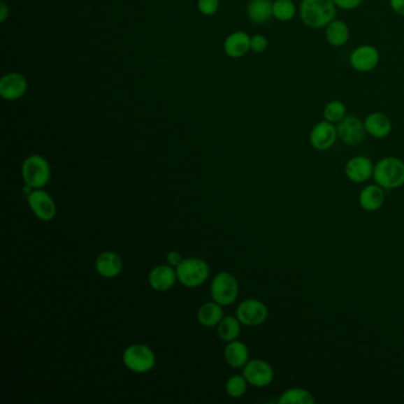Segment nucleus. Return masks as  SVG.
Segmentation results:
<instances>
[{
    "label": "nucleus",
    "instance_id": "obj_26",
    "mask_svg": "<svg viewBox=\"0 0 404 404\" xmlns=\"http://www.w3.org/2000/svg\"><path fill=\"white\" fill-rule=\"evenodd\" d=\"M296 5L293 0L273 1V17L279 22H289L296 16Z\"/></svg>",
    "mask_w": 404,
    "mask_h": 404
},
{
    "label": "nucleus",
    "instance_id": "obj_35",
    "mask_svg": "<svg viewBox=\"0 0 404 404\" xmlns=\"http://www.w3.org/2000/svg\"><path fill=\"white\" fill-rule=\"evenodd\" d=\"M272 1H275V0H272Z\"/></svg>",
    "mask_w": 404,
    "mask_h": 404
},
{
    "label": "nucleus",
    "instance_id": "obj_24",
    "mask_svg": "<svg viewBox=\"0 0 404 404\" xmlns=\"http://www.w3.org/2000/svg\"><path fill=\"white\" fill-rule=\"evenodd\" d=\"M241 324L238 317L233 315H228L226 318L222 319L221 323L218 324V337L226 342L236 340L241 333Z\"/></svg>",
    "mask_w": 404,
    "mask_h": 404
},
{
    "label": "nucleus",
    "instance_id": "obj_30",
    "mask_svg": "<svg viewBox=\"0 0 404 404\" xmlns=\"http://www.w3.org/2000/svg\"><path fill=\"white\" fill-rule=\"evenodd\" d=\"M268 48V39L266 38L264 35H255L252 37L250 41V50L261 54L267 50Z\"/></svg>",
    "mask_w": 404,
    "mask_h": 404
},
{
    "label": "nucleus",
    "instance_id": "obj_20",
    "mask_svg": "<svg viewBox=\"0 0 404 404\" xmlns=\"http://www.w3.org/2000/svg\"><path fill=\"white\" fill-rule=\"evenodd\" d=\"M384 203V191L380 185L364 187L359 194V204L366 211H377Z\"/></svg>",
    "mask_w": 404,
    "mask_h": 404
},
{
    "label": "nucleus",
    "instance_id": "obj_14",
    "mask_svg": "<svg viewBox=\"0 0 404 404\" xmlns=\"http://www.w3.org/2000/svg\"><path fill=\"white\" fill-rule=\"evenodd\" d=\"M27 89V78L18 73L5 75L0 80V94L8 101H15L23 96Z\"/></svg>",
    "mask_w": 404,
    "mask_h": 404
},
{
    "label": "nucleus",
    "instance_id": "obj_31",
    "mask_svg": "<svg viewBox=\"0 0 404 404\" xmlns=\"http://www.w3.org/2000/svg\"><path fill=\"white\" fill-rule=\"evenodd\" d=\"M363 0H333L334 4L340 10H345V11H351L357 8L361 4Z\"/></svg>",
    "mask_w": 404,
    "mask_h": 404
},
{
    "label": "nucleus",
    "instance_id": "obj_9",
    "mask_svg": "<svg viewBox=\"0 0 404 404\" xmlns=\"http://www.w3.org/2000/svg\"><path fill=\"white\" fill-rule=\"evenodd\" d=\"M27 203L36 217L41 221L49 222L54 219L57 212V208L54 199L47 191L35 189L27 194Z\"/></svg>",
    "mask_w": 404,
    "mask_h": 404
},
{
    "label": "nucleus",
    "instance_id": "obj_2",
    "mask_svg": "<svg viewBox=\"0 0 404 404\" xmlns=\"http://www.w3.org/2000/svg\"><path fill=\"white\" fill-rule=\"evenodd\" d=\"M373 177L383 189H398L404 184V163L395 157L382 158L375 165Z\"/></svg>",
    "mask_w": 404,
    "mask_h": 404
},
{
    "label": "nucleus",
    "instance_id": "obj_10",
    "mask_svg": "<svg viewBox=\"0 0 404 404\" xmlns=\"http://www.w3.org/2000/svg\"><path fill=\"white\" fill-rule=\"evenodd\" d=\"M381 55L377 48L363 44L356 48L350 55V66L358 73H370L377 68Z\"/></svg>",
    "mask_w": 404,
    "mask_h": 404
},
{
    "label": "nucleus",
    "instance_id": "obj_8",
    "mask_svg": "<svg viewBox=\"0 0 404 404\" xmlns=\"http://www.w3.org/2000/svg\"><path fill=\"white\" fill-rule=\"evenodd\" d=\"M337 132L339 139L351 146L361 144L368 134L364 121L354 115H346L342 121H339L337 124Z\"/></svg>",
    "mask_w": 404,
    "mask_h": 404
},
{
    "label": "nucleus",
    "instance_id": "obj_21",
    "mask_svg": "<svg viewBox=\"0 0 404 404\" xmlns=\"http://www.w3.org/2000/svg\"><path fill=\"white\" fill-rule=\"evenodd\" d=\"M224 358H226V363L235 369L245 368L249 361L248 346L245 345V342L233 340L226 345Z\"/></svg>",
    "mask_w": 404,
    "mask_h": 404
},
{
    "label": "nucleus",
    "instance_id": "obj_33",
    "mask_svg": "<svg viewBox=\"0 0 404 404\" xmlns=\"http://www.w3.org/2000/svg\"><path fill=\"white\" fill-rule=\"evenodd\" d=\"M166 261L170 266L177 268L178 264L183 261V259L180 257V254L177 253V252H170V253L167 254Z\"/></svg>",
    "mask_w": 404,
    "mask_h": 404
},
{
    "label": "nucleus",
    "instance_id": "obj_5",
    "mask_svg": "<svg viewBox=\"0 0 404 404\" xmlns=\"http://www.w3.org/2000/svg\"><path fill=\"white\" fill-rule=\"evenodd\" d=\"M122 361L124 366L136 373H148L156 366L154 352L144 344H133L129 346L124 350Z\"/></svg>",
    "mask_w": 404,
    "mask_h": 404
},
{
    "label": "nucleus",
    "instance_id": "obj_29",
    "mask_svg": "<svg viewBox=\"0 0 404 404\" xmlns=\"http://www.w3.org/2000/svg\"><path fill=\"white\" fill-rule=\"evenodd\" d=\"M219 8L218 0H199V10L205 16H212Z\"/></svg>",
    "mask_w": 404,
    "mask_h": 404
},
{
    "label": "nucleus",
    "instance_id": "obj_17",
    "mask_svg": "<svg viewBox=\"0 0 404 404\" xmlns=\"http://www.w3.org/2000/svg\"><path fill=\"white\" fill-rule=\"evenodd\" d=\"M122 260L114 252H105L97 257L95 261V268L97 273L107 279H113L120 275L122 272Z\"/></svg>",
    "mask_w": 404,
    "mask_h": 404
},
{
    "label": "nucleus",
    "instance_id": "obj_3",
    "mask_svg": "<svg viewBox=\"0 0 404 404\" xmlns=\"http://www.w3.org/2000/svg\"><path fill=\"white\" fill-rule=\"evenodd\" d=\"M24 183L32 189H42L50 180L51 168L48 160L38 154H32L22 165Z\"/></svg>",
    "mask_w": 404,
    "mask_h": 404
},
{
    "label": "nucleus",
    "instance_id": "obj_16",
    "mask_svg": "<svg viewBox=\"0 0 404 404\" xmlns=\"http://www.w3.org/2000/svg\"><path fill=\"white\" fill-rule=\"evenodd\" d=\"M366 133L376 139H384L393 131V122L388 115L381 112L370 113L364 120Z\"/></svg>",
    "mask_w": 404,
    "mask_h": 404
},
{
    "label": "nucleus",
    "instance_id": "obj_28",
    "mask_svg": "<svg viewBox=\"0 0 404 404\" xmlns=\"http://www.w3.org/2000/svg\"><path fill=\"white\" fill-rule=\"evenodd\" d=\"M247 380L245 376L235 375L226 381V390L228 395L233 398H240L245 395L247 391Z\"/></svg>",
    "mask_w": 404,
    "mask_h": 404
},
{
    "label": "nucleus",
    "instance_id": "obj_11",
    "mask_svg": "<svg viewBox=\"0 0 404 404\" xmlns=\"http://www.w3.org/2000/svg\"><path fill=\"white\" fill-rule=\"evenodd\" d=\"M243 376L249 384L254 385L257 388H266L274 380V371L267 361L254 359L245 364Z\"/></svg>",
    "mask_w": 404,
    "mask_h": 404
},
{
    "label": "nucleus",
    "instance_id": "obj_15",
    "mask_svg": "<svg viewBox=\"0 0 404 404\" xmlns=\"http://www.w3.org/2000/svg\"><path fill=\"white\" fill-rule=\"evenodd\" d=\"M177 272L170 264H161L153 268L148 275V284L154 291H166L175 286Z\"/></svg>",
    "mask_w": 404,
    "mask_h": 404
},
{
    "label": "nucleus",
    "instance_id": "obj_19",
    "mask_svg": "<svg viewBox=\"0 0 404 404\" xmlns=\"http://www.w3.org/2000/svg\"><path fill=\"white\" fill-rule=\"evenodd\" d=\"M325 38L327 43L334 48H340L347 43L350 38V30L345 22L340 20H332L326 27H325Z\"/></svg>",
    "mask_w": 404,
    "mask_h": 404
},
{
    "label": "nucleus",
    "instance_id": "obj_25",
    "mask_svg": "<svg viewBox=\"0 0 404 404\" xmlns=\"http://www.w3.org/2000/svg\"><path fill=\"white\" fill-rule=\"evenodd\" d=\"M277 402L279 404H313L315 397L305 389L293 388L286 390Z\"/></svg>",
    "mask_w": 404,
    "mask_h": 404
},
{
    "label": "nucleus",
    "instance_id": "obj_13",
    "mask_svg": "<svg viewBox=\"0 0 404 404\" xmlns=\"http://www.w3.org/2000/svg\"><path fill=\"white\" fill-rule=\"evenodd\" d=\"M373 163L366 157L351 158L345 165V175L354 183H364L373 175Z\"/></svg>",
    "mask_w": 404,
    "mask_h": 404
},
{
    "label": "nucleus",
    "instance_id": "obj_6",
    "mask_svg": "<svg viewBox=\"0 0 404 404\" xmlns=\"http://www.w3.org/2000/svg\"><path fill=\"white\" fill-rule=\"evenodd\" d=\"M211 296L222 306H229L238 296V282L230 273H218L211 282Z\"/></svg>",
    "mask_w": 404,
    "mask_h": 404
},
{
    "label": "nucleus",
    "instance_id": "obj_27",
    "mask_svg": "<svg viewBox=\"0 0 404 404\" xmlns=\"http://www.w3.org/2000/svg\"><path fill=\"white\" fill-rule=\"evenodd\" d=\"M323 117L324 120L332 124H338L339 121H342L346 117L345 103L339 100L327 102L326 106L324 107Z\"/></svg>",
    "mask_w": 404,
    "mask_h": 404
},
{
    "label": "nucleus",
    "instance_id": "obj_18",
    "mask_svg": "<svg viewBox=\"0 0 404 404\" xmlns=\"http://www.w3.org/2000/svg\"><path fill=\"white\" fill-rule=\"evenodd\" d=\"M252 37L243 31L233 32L224 42L226 54L233 59L243 57L250 50Z\"/></svg>",
    "mask_w": 404,
    "mask_h": 404
},
{
    "label": "nucleus",
    "instance_id": "obj_32",
    "mask_svg": "<svg viewBox=\"0 0 404 404\" xmlns=\"http://www.w3.org/2000/svg\"><path fill=\"white\" fill-rule=\"evenodd\" d=\"M389 4L395 13L404 17V0H389Z\"/></svg>",
    "mask_w": 404,
    "mask_h": 404
},
{
    "label": "nucleus",
    "instance_id": "obj_12",
    "mask_svg": "<svg viewBox=\"0 0 404 404\" xmlns=\"http://www.w3.org/2000/svg\"><path fill=\"white\" fill-rule=\"evenodd\" d=\"M337 138H338L337 126L326 120L315 124L310 133V143L312 147L317 151H327L333 147Z\"/></svg>",
    "mask_w": 404,
    "mask_h": 404
},
{
    "label": "nucleus",
    "instance_id": "obj_23",
    "mask_svg": "<svg viewBox=\"0 0 404 404\" xmlns=\"http://www.w3.org/2000/svg\"><path fill=\"white\" fill-rule=\"evenodd\" d=\"M197 318L203 326H217L218 324L221 323L222 319L224 318L222 305L216 303V301L204 303L199 308Z\"/></svg>",
    "mask_w": 404,
    "mask_h": 404
},
{
    "label": "nucleus",
    "instance_id": "obj_34",
    "mask_svg": "<svg viewBox=\"0 0 404 404\" xmlns=\"http://www.w3.org/2000/svg\"><path fill=\"white\" fill-rule=\"evenodd\" d=\"M6 17H8V6L5 3H1V22H5Z\"/></svg>",
    "mask_w": 404,
    "mask_h": 404
},
{
    "label": "nucleus",
    "instance_id": "obj_4",
    "mask_svg": "<svg viewBox=\"0 0 404 404\" xmlns=\"http://www.w3.org/2000/svg\"><path fill=\"white\" fill-rule=\"evenodd\" d=\"M175 272L180 284H184L185 287L194 288L202 286L208 280L210 269L205 261L202 259L190 257L183 259L178 264Z\"/></svg>",
    "mask_w": 404,
    "mask_h": 404
},
{
    "label": "nucleus",
    "instance_id": "obj_22",
    "mask_svg": "<svg viewBox=\"0 0 404 404\" xmlns=\"http://www.w3.org/2000/svg\"><path fill=\"white\" fill-rule=\"evenodd\" d=\"M249 20L255 24L267 23L273 17L272 0H252L247 8Z\"/></svg>",
    "mask_w": 404,
    "mask_h": 404
},
{
    "label": "nucleus",
    "instance_id": "obj_7",
    "mask_svg": "<svg viewBox=\"0 0 404 404\" xmlns=\"http://www.w3.org/2000/svg\"><path fill=\"white\" fill-rule=\"evenodd\" d=\"M236 317L245 326H259L268 318V308L260 300L247 299L238 305Z\"/></svg>",
    "mask_w": 404,
    "mask_h": 404
},
{
    "label": "nucleus",
    "instance_id": "obj_1",
    "mask_svg": "<svg viewBox=\"0 0 404 404\" xmlns=\"http://www.w3.org/2000/svg\"><path fill=\"white\" fill-rule=\"evenodd\" d=\"M333 0H301L300 20L310 29H325L337 16Z\"/></svg>",
    "mask_w": 404,
    "mask_h": 404
}]
</instances>
